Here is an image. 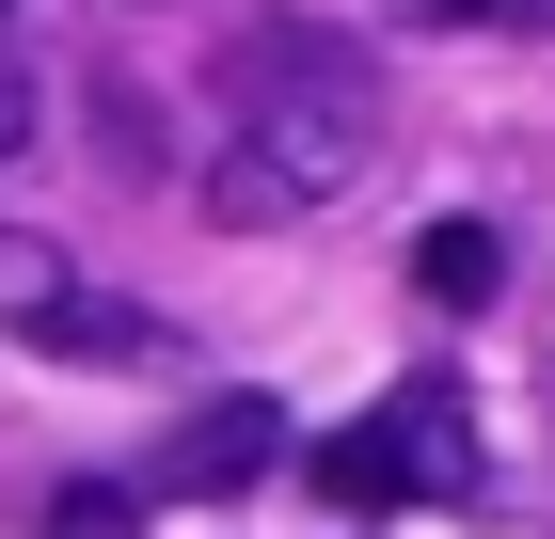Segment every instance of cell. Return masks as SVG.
Returning a JSON list of instances; mask_svg holds the SVG:
<instances>
[{"label": "cell", "mask_w": 555, "mask_h": 539, "mask_svg": "<svg viewBox=\"0 0 555 539\" xmlns=\"http://www.w3.org/2000/svg\"><path fill=\"white\" fill-rule=\"evenodd\" d=\"M222 112H238V159L207 175L222 222H301L334 207L349 175H382V64L334 16H238L222 33Z\"/></svg>", "instance_id": "obj_1"}, {"label": "cell", "mask_w": 555, "mask_h": 539, "mask_svg": "<svg viewBox=\"0 0 555 539\" xmlns=\"http://www.w3.org/2000/svg\"><path fill=\"white\" fill-rule=\"evenodd\" d=\"M318 492H334V508L476 492V413H461V381H397V397L349 428V445H318Z\"/></svg>", "instance_id": "obj_2"}, {"label": "cell", "mask_w": 555, "mask_h": 539, "mask_svg": "<svg viewBox=\"0 0 555 539\" xmlns=\"http://www.w3.org/2000/svg\"><path fill=\"white\" fill-rule=\"evenodd\" d=\"M0 333H33V349H64V365H159L175 333L143 318L128 286H95L64 239H0Z\"/></svg>", "instance_id": "obj_3"}, {"label": "cell", "mask_w": 555, "mask_h": 539, "mask_svg": "<svg viewBox=\"0 0 555 539\" xmlns=\"http://www.w3.org/2000/svg\"><path fill=\"white\" fill-rule=\"evenodd\" d=\"M255 460H286V413H270V397H207V413L128 476V492H143V508H159V492H238Z\"/></svg>", "instance_id": "obj_4"}, {"label": "cell", "mask_w": 555, "mask_h": 539, "mask_svg": "<svg viewBox=\"0 0 555 539\" xmlns=\"http://www.w3.org/2000/svg\"><path fill=\"white\" fill-rule=\"evenodd\" d=\"M413 286L444 301V318H476V301L508 286V239H492V222H428V239H413Z\"/></svg>", "instance_id": "obj_5"}, {"label": "cell", "mask_w": 555, "mask_h": 539, "mask_svg": "<svg viewBox=\"0 0 555 539\" xmlns=\"http://www.w3.org/2000/svg\"><path fill=\"white\" fill-rule=\"evenodd\" d=\"M397 16H428V33H555V0H397Z\"/></svg>", "instance_id": "obj_6"}, {"label": "cell", "mask_w": 555, "mask_h": 539, "mask_svg": "<svg viewBox=\"0 0 555 539\" xmlns=\"http://www.w3.org/2000/svg\"><path fill=\"white\" fill-rule=\"evenodd\" d=\"M95 127H112V175H159V112L128 80H95Z\"/></svg>", "instance_id": "obj_7"}, {"label": "cell", "mask_w": 555, "mask_h": 539, "mask_svg": "<svg viewBox=\"0 0 555 539\" xmlns=\"http://www.w3.org/2000/svg\"><path fill=\"white\" fill-rule=\"evenodd\" d=\"M143 524V492H64V524H48V539H128Z\"/></svg>", "instance_id": "obj_8"}, {"label": "cell", "mask_w": 555, "mask_h": 539, "mask_svg": "<svg viewBox=\"0 0 555 539\" xmlns=\"http://www.w3.org/2000/svg\"><path fill=\"white\" fill-rule=\"evenodd\" d=\"M16 143H33V95H16V80H0V159H16Z\"/></svg>", "instance_id": "obj_9"}, {"label": "cell", "mask_w": 555, "mask_h": 539, "mask_svg": "<svg viewBox=\"0 0 555 539\" xmlns=\"http://www.w3.org/2000/svg\"><path fill=\"white\" fill-rule=\"evenodd\" d=\"M0 16H16V0H0Z\"/></svg>", "instance_id": "obj_10"}]
</instances>
